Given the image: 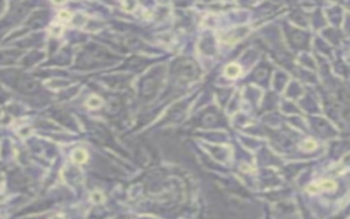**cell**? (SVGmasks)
Masks as SVG:
<instances>
[{
	"instance_id": "cell-1",
	"label": "cell",
	"mask_w": 350,
	"mask_h": 219,
	"mask_svg": "<svg viewBox=\"0 0 350 219\" xmlns=\"http://www.w3.org/2000/svg\"><path fill=\"white\" fill-rule=\"evenodd\" d=\"M337 184L331 179H324V181H320V182H316V184H312L306 188V190L309 193H317L320 190H334Z\"/></svg>"
},
{
	"instance_id": "cell-2",
	"label": "cell",
	"mask_w": 350,
	"mask_h": 219,
	"mask_svg": "<svg viewBox=\"0 0 350 219\" xmlns=\"http://www.w3.org/2000/svg\"><path fill=\"white\" fill-rule=\"evenodd\" d=\"M224 73H226V75H227V77H230V78H237L239 74L242 73V70H241V67H239L238 64L231 63V64H228V66L226 67Z\"/></svg>"
},
{
	"instance_id": "cell-3",
	"label": "cell",
	"mask_w": 350,
	"mask_h": 219,
	"mask_svg": "<svg viewBox=\"0 0 350 219\" xmlns=\"http://www.w3.org/2000/svg\"><path fill=\"white\" fill-rule=\"evenodd\" d=\"M86 159H88V153L85 152L84 149H75L74 151V153H73V160L75 163H84V162H86Z\"/></svg>"
},
{
	"instance_id": "cell-4",
	"label": "cell",
	"mask_w": 350,
	"mask_h": 219,
	"mask_svg": "<svg viewBox=\"0 0 350 219\" xmlns=\"http://www.w3.org/2000/svg\"><path fill=\"white\" fill-rule=\"evenodd\" d=\"M86 105L89 108H92V110L100 107V105H101V99L99 97V96H90V97L88 99V101H86Z\"/></svg>"
},
{
	"instance_id": "cell-5",
	"label": "cell",
	"mask_w": 350,
	"mask_h": 219,
	"mask_svg": "<svg viewBox=\"0 0 350 219\" xmlns=\"http://www.w3.org/2000/svg\"><path fill=\"white\" fill-rule=\"evenodd\" d=\"M92 197H93L92 200H93L94 203H101V201H103V194L99 193V192H94V193L92 194Z\"/></svg>"
},
{
	"instance_id": "cell-6",
	"label": "cell",
	"mask_w": 350,
	"mask_h": 219,
	"mask_svg": "<svg viewBox=\"0 0 350 219\" xmlns=\"http://www.w3.org/2000/svg\"><path fill=\"white\" fill-rule=\"evenodd\" d=\"M316 145H317V144L313 140H308V141H305V145H304V147H305L306 149H315V148H316Z\"/></svg>"
},
{
	"instance_id": "cell-7",
	"label": "cell",
	"mask_w": 350,
	"mask_h": 219,
	"mask_svg": "<svg viewBox=\"0 0 350 219\" xmlns=\"http://www.w3.org/2000/svg\"><path fill=\"white\" fill-rule=\"evenodd\" d=\"M59 18L63 19V21H68V19L71 18V14L68 12V11H60V12H59Z\"/></svg>"
},
{
	"instance_id": "cell-8",
	"label": "cell",
	"mask_w": 350,
	"mask_h": 219,
	"mask_svg": "<svg viewBox=\"0 0 350 219\" xmlns=\"http://www.w3.org/2000/svg\"><path fill=\"white\" fill-rule=\"evenodd\" d=\"M52 219H63V217H60V215H56V217H53Z\"/></svg>"
}]
</instances>
